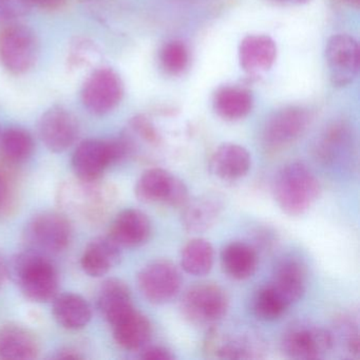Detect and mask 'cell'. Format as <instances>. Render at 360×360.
I'll return each instance as SVG.
<instances>
[{"label":"cell","instance_id":"obj_8","mask_svg":"<svg viewBox=\"0 0 360 360\" xmlns=\"http://www.w3.org/2000/svg\"><path fill=\"white\" fill-rule=\"evenodd\" d=\"M136 195L146 204H162L183 207L188 201V189L180 179L163 168H150L143 172L136 185Z\"/></svg>","mask_w":360,"mask_h":360},{"label":"cell","instance_id":"obj_35","mask_svg":"<svg viewBox=\"0 0 360 360\" xmlns=\"http://www.w3.org/2000/svg\"><path fill=\"white\" fill-rule=\"evenodd\" d=\"M28 0H0V22H9L26 13Z\"/></svg>","mask_w":360,"mask_h":360},{"label":"cell","instance_id":"obj_17","mask_svg":"<svg viewBox=\"0 0 360 360\" xmlns=\"http://www.w3.org/2000/svg\"><path fill=\"white\" fill-rule=\"evenodd\" d=\"M205 351L221 359H252L261 357L262 345L254 335L226 336L212 328L206 338Z\"/></svg>","mask_w":360,"mask_h":360},{"label":"cell","instance_id":"obj_12","mask_svg":"<svg viewBox=\"0 0 360 360\" xmlns=\"http://www.w3.org/2000/svg\"><path fill=\"white\" fill-rule=\"evenodd\" d=\"M326 60L333 85L345 87L353 83L359 71L357 41L351 35H333L326 43Z\"/></svg>","mask_w":360,"mask_h":360},{"label":"cell","instance_id":"obj_24","mask_svg":"<svg viewBox=\"0 0 360 360\" xmlns=\"http://www.w3.org/2000/svg\"><path fill=\"white\" fill-rule=\"evenodd\" d=\"M39 351V343L30 330L18 326L0 328V359H34Z\"/></svg>","mask_w":360,"mask_h":360},{"label":"cell","instance_id":"obj_41","mask_svg":"<svg viewBox=\"0 0 360 360\" xmlns=\"http://www.w3.org/2000/svg\"><path fill=\"white\" fill-rule=\"evenodd\" d=\"M342 1H347V3H349V4H358V3H359V0H342Z\"/></svg>","mask_w":360,"mask_h":360},{"label":"cell","instance_id":"obj_14","mask_svg":"<svg viewBox=\"0 0 360 360\" xmlns=\"http://www.w3.org/2000/svg\"><path fill=\"white\" fill-rule=\"evenodd\" d=\"M39 136L53 153H63L72 146L79 134L77 117L64 107L48 109L39 120Z\"/></svg>","mask_w":360,"mask_h":360},{"label":"cell","instance_id":"obj_29","mask_svg":"<svg viewBox=\"0 0 360 360\" xmlns=\"http://www.w3.org/2000/svg\"><path fill=\"white\" fill-rule=\"evenodd\" d=\"M34 151V141L24 128L11 127L0 134V153L10 163H24Z\"/></svg>","mask_w":360,"mask_h":360},{"label":"cell","instance_id":"obj_33","mask_svg":"<svg viewBox=\"0 0 360 360\" xmlns=\"http://www.w3.org/2000/svg\"><path fill=\"white\" fill-rule=\"evenodd\" d=\"M98 51L94 43L86 39H79L71 46L68 62L71 68H83L91 64L92 58H96Z\"/></svg>","mask_w":360,"mask_h":360},{"label":"cell","instance_id":"obj_26","mask_svg":"<svg viewBox=\"0 0 360 360\" xmlns=\"http://www.w3.org/2000/svg\"><path fill=\"white\" fill-rule=\"evenodd\" d=\"M221 265L229 277L236 280H245L252 277L258 265L256 250L244 242L227 244L221 252Z\"/></svg>","mask_w":360,"mask_h":360},{"label":"cell","instance_id":"obj_38","mask_svg":"<svg viewBox=\"0 0 360 360\" xmlns=\"http://www.w3.org/2000/svg\"><path fill=\"white\" fill-rule=\"evenodd\" d=\"M8 277V264L4 260L3 257L0 256V288L5 283Z\"/></svg>","mask_w":360,"mask_h":360},{"label":"cell","instance_id":"obj_21","mask_svg":"<svg viewBox=\"0 0 360 360\" xmlns=\"http://www.w3.org/2000/svg\"><path fill=\"white\" fill-rule=\"evenodd\" d=\"M98 304L101 313L111 326L134 309L129 288L117 278L106 280L101 285Z\"/></svg>","mask_w":360,"mask_h":360},{"label":"cell","instance_id":"obj_22","mask_svg":"<svg viewBox=\"0 0 360 360\" xmlns=\"http://www.w3.org/2000/svg\"><path fill=\"white\" fill-rule=\"evenodd\" d=\"M121 260V248L110 238H96L88 244L82 256L84 271L91 277H102Z\"/></svg>","mask_w":360,"mask_h":360},{"label":"cell","instance_id":"obj_40","mask_svg":"<svg viewBox=\"0 0 360 360\" xmlns=\"http://www.w3.org/2000/svg\"><path fill=\"white\" fill-rule=\"evenodd\" d=\"M278 1H283V3L297 4V5H302V4L309 3L311 0H278Z\"/></svg>","mask_w":360,"mask_h":360},{"label":"cell","instance_id":"obj_27","mask_svg":"<svg viewBox=\"0 0 360 360\" xmlns=\"http://www.w3.org/2000/svg\"><path fill=\"white\" fill-rule=\"evenodd\" d=\"M54 318L68 330H81L91 320V307L83 297L77 294H63L53 302Z\"/></svg>","mask_w":360,"mask_h":360},{"label":"cell","instance_id":"obj_34","mask_svg":"<svg viewBox=\"0 0 360 360\" xmlns=\"http://www.w3.org/2000/svg\"><path fill=\"white\" fill-rule=\"evenodd\" d=\"M16 189L12 176L0 167V217L6 216L13 210Z\"/></svg>","mask_w":360,"mask_h":360},{"label":"cell","instance_id":"obj_15","mask_svg":"<svg viewBox=\"0 0 360 360\" xmlns=\"http://www.w3.org/2000/svg\"><path fill=\"white\" fill-rule=\"evenodd\" d=\"M183 227L188 233H203L214 226L222 216L224 201L218 193H205L189 200L183 206Z\"/></svg>","mask_w":360,"mask_h":360},{"label":"cell","instance_id":"obj_13","mask_svg":"<svg viewBox=\"0 0 360 360\" xmlns=\"http://www.w3.org/2000/svg\"><path fill=\"white\" fill-rule=\"evenodd\" d=\"M282 349L294 359H319L334 345L333 335L318 326H297L286 330L282 338Z\"/></svg>","mask_w":360,"mask_h":360},{"label":"cell","instance_id":"obj_23","mask_svg":"<svg viewBox=\"0 0 360 360\" xmlns=\"http://www.w3.org/2000/svg\"><path fill=\"white\" fill-rule=\"evenodd\" d=\"M112 326L117 345L129 351H138L146 347L153 334V326L148 318L136 309Z\"/></svg>","mask_w":360,"mask_h":360},{"label":"cell","instance_id":"obj_32","mask_svg":"<svg viewBox=\"0 0 360 360\" xmlns=\"http://www.w3.org/2000/svg\"><path fill=\"white\" fill-rule=\"evenodd\" d=\"M162 68L170 75H179L186 70L189 64V51L183 41H170L160 52Z\"/></svg>","mask_w":360,"mask_h":360},{"label":"cell","instance_id":"obj_1","mask_svg":"<svg viewBox=\"0 0 360 360\" xmlns=\"http://www.w3.org/2000/svg\"><path fill=\"white\" fill-rule=\"evenodd\" d=\"M8 276L22 294L34 302H46L56 297L58 274L46 255L28 250L20 252L8 264Z\"/></svg>","mask_w":360,"mask_h":360},{"label":"cell","instance_id":"obj_11","mask_svg":"<svg viewBox=\"0 0 360 360\" xmlns=\"http://www.w3.org/2000/svg\"><path fill=\"white\" fill-rule=\"evenodd\" d=\"M311 115L307 109L288 106L271 115L263 128L262 140L269 150H279L298 140L309 128Z\"/></svg>","mask_w":360,"mask_h":360},{"label":"cell","instance_id":"obj_2","mask_svg":"<svg viewBox=\"0 0 360 360\" xmlns=\"http://www.w3.org/2000/svg\"><path fill=\"white\" fill-rule=\"evenodd\" d=\"M317 178L300 162L286 164L276 176L274 197L282 212L288 216L305 214L319 197Z\"/></svg>","mask_w":360,"mask_h":360},{"label":"cell","instance_id":"obj_3","mask_svg":"<svg viewBox=\"0 0 360 360\" xmlns=\"http://www.w3.org/2000/svg\"><path fill=\"white\" fill-rule=\"evenodd\" d=\"M58 193V201L65 210L91 222L102 220L117 199V191L100 180L70 181Z\"/></svg>","mask_w":360,"mask_h":360},{"label":"cell","instance_id":"obj_20","mask_svg":"<svg viewBox=\"0 0 360 360\" xmlns=\"http://www.w3.org/2000/svg\"><path fill=\"white\" fill-rule=\"evenodd\" d=\"M250 155L244 147L233 143L221 145L212 155L210 172L223 181H236L243 178L250 168Z\"/></svg>","mask_w":360,"mask_h":360},{"label":"cell","instance_id":"obj_39","mask_svg":"<svg viewBox=\"0 0 360 360\" xmlns=\"http://www.w3.org/2000/svg\"><path fill=\"white\" fill-rule=\"evenodd\" d=\"M81 356L77 353V352L72 351V349H65V351L60 352L58 358H62V359H77Z\"/></svg>","mask_w":360,"mask_h":360},{"label":"cell","instance_id":"obj_28","mask_svg":"<svg viewBox=\"0 0 360 360\" xmlns=\"http://www.w3.org/2000/svg\"><path fill=\"white\" fill-rule=\"evenodd\" d=\"M214 261V248L207 240L201 238L189 241L181 252V266L189 275H207L212 271Z\"/></svg>","mask_w":360,"mask_h":360},{"label":"cell","instance_id":"obj_31","mask_svg":"<svg viewBox=\"0 0 360 360\" xmlns=\"http://www.w3.org/2000/svg\"><path fill=\"white\" fill-rule=\"evenodd\" d=\"M347 132L345 127L334 126L330 128L316 147V157L321 163L333 164L339 159L347 146Z\"/></svg>","mask_w":360,"mask_h":360},{"label":"cell","instance_id":"obj_36","mask_svg":"<svg viewBox=\"0 0 360 360\" xmlns=\"http://www.w3.org/2000/svg\"><path fill=\"white\" fill-rule=\"evenodd\" d=\"M140 357L145 360H172L174 358L172 351L159 345L144 347L141 352Z\"/></svg>","mask_w":360,"mask_h":360},{"label":"cell","instance_id":"obj_18","mask_svg":"<svg viewBox=\"0 0 360 360\" xmlns=\"http://www.w3.org/2000/svg\"><path fill=\"white\" fill-rule=\"evenodd\" d=\"M277 58V47L273 39L263 34L248 35L239 46L241 68L250 75L266 72Z\"/></svg>","mask_w":360,"mask_h":360},{"label":"cell","instance_id":"obj_7","mask_svg":"<svg viewBox=\"0 0 360 360\" xmlns=\"http://www.w3.org/2000/svg\"><path fill=\"white\" fill-rule=\"evenodd\" d=\"M229 309L226 292L212 283L191 286L181 301V311L187 321L198 326H214Z\"/></svg>","mask_w":360,"mask_h":360},{"label":"cell","instance_id":"obj_9","mask_svg":"<svg viewBox=\"0 0 360 360\" xmlns=\"http://www.w3.org/2000/svg\"><path fill=\"white\" fill-rule=\"evenodd\" d=\"M124 84L113 69L101 67L92 71L82 89V102L89 112L104 115L123 100Z\"/></svg>","mask_w":360,"mask_h":360},{"label":"cell","instance_id":"obj_10","mask_svg":"<svg viewBox=\"0 0 360 360\" xmlns=\"http://www.w3.org/2000/svg\"><path fill=\"white\" fill-rule=\"evenodd\" d=\"M138 285L149 302L166 304L178 296L182 277L174 263L168 260H157L149 263L140 271Z\"/></svg>","mask_w":360,"mask_h":360},{"label":"cell","instance_id":"obj_5","mask_svg":"<svg viewBox=\"0 0 360 360\" xmlns=\"http://www.w3.org/2000/svg\"><path fill=\"white\" fill-rule=\"evenodd\" d=\"M39 44L29 27L10 22L0 29V63L12 75H26L37 65Z\"/></svg>","mask_w":360,"mask_h":360},{"label":"cell","instance_id":"obj_30","mask_svg":"<svg viewBox=\"0 0 360 360\" xmlns=\"http://www.w3.org/2000/svg\"><path fill=\"white\" fill-rule=\"evenodd\" d=\"M290 305L271 284L261 288L252 301V311L258 319L274 321L281 317Z\"/></svg>","mask_w":360,"mask_h":360},{"label":"cell","instance_id":"obj_37","mask_svg":"<svg viewBox=\"0 0 360 360\" xmlns=\"http://www.w3.org/2000/svg\"><path fill=\"white\" fill-rule=\"evenodd\" d=\"M31 5H37L44 9H56L60 8L65 0H28Z\"/></svg>","mask_w":360,"mask_h":360},{"label":"cell","instance_id":"obj_25","mask_svg":"<svg viewBox=\"0 0 360 360\" xmlns=\"http://www.w3.org/2000/svg\"><path fill=\"white\" fill-rule=\"evenodd\" d=\"M254 107L252 92L239 86L219 88L214 96V109L221 119L239 121L250 115Z\"/></svg>","mask_w":360,"mask_h":360},{"label":"cell","instance_id":"obj_6","mask_svg":"<svg viewBox=\"0 0 360 360\" xmlns=\"http://www.w3.org/2000/svg\"><path fill=\"white\" fill-rule=\"evenodd\" d=\"M72 229L64 214L46 212L33 217L25 227L24 241L29 250L58 254L70 243Z\"/></svg>","mask_w":360,"mask_h":360},{"label":"cell","instance_id":"obj_19","mask_svg":"<svg viewBox=\"0 0 360 360\" xmlns=\"http://www.w3.org/2000/svg\"><path fill=\"white\" fill-rule=\"evenodd\" d=\"M305 284L307 271L302 261L294 256H286L278 261L274 269L271 285L288 305L302 298Z\"/></svg>","mask_w":360,"mask_h":360},{"label":"cell","instance_id":"obj_4","mask_svg":"<svg viewBox=\"0 0 360 360\" xmlns=\"http://www.w3.org/2000/svg\"><path fill=\"white\" fill-rule=\"evenodd\" d=\"M128 159L123 139L86 140L75 149L72 168L79 180H100L107 168Z\"/></svg>","mask_w":360,"mask_h":360},{"label":"cell","instance_id":"obj_16","mask_svg":"<svg viewBox=\"0 0 360 360\" xmlns=\"http://www.w3.org/2000/svg\"><path fill=\"white\" fill-rule=\"evenodd\" d=\"M151 223L147 214L134 208L122 210L110 226L108 237L120 248H138L148 241Z\"/></svg>","mask_w":360,"mask_h":360}]
</instances>
